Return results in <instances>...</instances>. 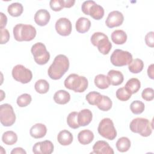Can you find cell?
Wrapping results in <instances>:
<instances>
[{"mask_svg": "<svg viewBox=\"0 0 154 154\" xmlns=\"http://www.w3.org/2000/svg\"><path fill=\"white\" fill-rule=\"evenodd\" d=\"M69 68V60L68 58L63 54L57 55L52 64L49 66L48 73L49 76L54 79L57 80L62 78Z\"/></svg>", "mask_w": 154, "mask_h": 154, "instance_id": "6da1fadb", "label": "cell"}, {"mask_svg": "<svg viewBox=\"0 0 154 154\" xmlns=\"http://www.w3.org/2000/svg\"><path fill=\"white\" fill-rule=\"evenodd\" d=\"M64 84L67 89L73 90L76 93H82L87 88L88 82L85 76L72 73L66 78Z\"/></svg>", "mask_w": 154, "mask_h": 154, "instance_id": "7a4b0ae2", "label": "cell"}, {"mask_svg": "<svg viewBox=\"0 0 154 154\" xmlns=\"http://www.w3.org/2000/svg\"><path fill=\"white\" fill-rule=\"evenodd\" d=\"M36 34L35 28L31 25L19 23L13 28L14 39L18 42L31 41L35 38Z\"/></svg>", "mask_w": 154, "mask_h": 154, "instance_id": "3957f363", "label": "cell"}, {"mask_svg": "<svg viewBox=\"0 0 154 154\" xmlns=\"http://www.w3.org/2000/svg\"><path fill=\"white\" fill-rule=\"evenodd\" d=\"M129 128L132 132L144 137L150 136L152 132V127L149 120L142 117L133 119L130 123Z\"/></svg>", "mask_w": 154, "mask_h": 154, "instance_id": "277c9868", "label": "cell"}, {"mask_svg": "<svg viewBox=\"0 0 154 154\" xmlns=\"http://www.w3.org/2000/svg\"><path fill=\"white\" fill-rule=\"evenodd\" d=\"M90 41L93 46H96L99 51L103 55L108 54L111 49L112 44L108 36L101 32H96L93 34Z\"/></svg>", "mask_w": 154, "mask_h": 154, "instance_id": "5b68a950", "label": "cell"}, {"mask_svg": "<svg viewBox=\"0 0 154 154\" xmlns=\"http://www.w3.org/2000/svg\"><path fill=\"white\" fill-rule=\"evenodd\" d=\"M31 51L34 61L39 65L46 64L50 59L49 52L47 51L45 45L41 42H37L33 45Z\"/></svg>", "mask_w": 154, "mask_h": 154, "instance_id": "8992f818", "label": "cell"}, {"mask_svg": "<svg viewBox=\"0 0 154 154\" xmlns=\"http://www.w3.org/2000/svg\"><path fill=\"white\" fill-rule=\"evenodd\" d=\"M82 11L86 15H90L95 20H100L104 16V9L94 1H84L81 6Z\"/></svg>", "mask_w": 154, "mask_h": 154, "instance_id": "52a82bcc", "label": "cell"}, {"mask_svg": "<svg viewBox=\"0 0 154 154\" xmlns=\"http://www.w3.org/2000/svg\"><path fill=\"white\" fill-rule=\"evenodd\" d=\"M97 131L102 137L109 140H113L117 136L113 122L109 118H104L100 122Z\"/></svg>", "mask_w": 154, "mask_h": 154, "instance_id": "ba28073f", "label": "cell"}, {"mask_svg": "<svg viewBox=\"0 0 154 154\" xmlns=\"http://www.w3.org/2000/svg\"><path fill=\"white\" fill-rule=\"evenodd\" d=\"M132 60V55L128 51L122 49H116L110 57V61L112 65L117 67L129 65Z\"/></svg>", "mask_w": 154, "mask_h": 154, "instance_id": "9c48e42d", "label": "cell"}, {"mask_svg": "<svg viewBox=\"0 0 154 154\" xmlns=\"http://www.w3.org/2000/svg\"><path fill=\"white\" fill-rule=\"evenodd\" d=\"M0 121L4 126H11L16 121V115L12 106L4 103L0 106Z\"/></svg>", "mask_w": 154, "mask_h": 154, "instance_id": "30bf717a", "label": "cell"}, {"mask_svg": "<svg viewBox=\"0 0 154 154\" xmlns=\"http://www.w3.org/2000/svg\"><path fill=\"white\" fill-rule=\"evenodd\" d=\"M12 76L17 81L22 84H27L32 78V72L21 64L15 66L12 70Z\"/></svg>", "mask_w": 154, "mask_h": 154, "instance_id": "8fae6325", "label": "cell"}, {"mask_svg": "<svg viewBox=\"0 0 154 154\" xmlns=\"http://www.w3.org/2000/svg\"><path fill=\"white\" fill-rule=\"evenodd\" d=\"M55 29L57 32L62 36L69 35L72 32V23L66 17H61L55 23Z\"/></svg>", "mask_w": 154, "mask_h": 154, "instance_id": "7c38bea8", "label": "cell"}, {"mask_svg": "<svg viewBox=\"0 0 154 154\" xmlns=\"http://www.w3.org/2000/svg\"><path fill=\"white\" fill-rule=\"evenodd\" d=\"M124 20V16L123 14L119 11H112L110 12L105 20L106 25L109 28H112L121 25Z\"/></svg>", "mask_w": 154, "mask_h": 154, "instance_id": "4fadbf2b", "label": "cell"}, {"mask_svg": "<svg viewBox=\"0 0 154 154\" xmlns=\"http://www.w3.org/2000/svg\"><path fill=\"white\" fill-rule=\"evenodd\" d=\"M54 144L49 140L36 143L32 147V152L35 154H51L54 151Z\"/></svg>", "mask_w": 154, "mask_h": 154, "instance_id": "5bb4252c", "label": "cell"}, {"mask_svg": "<svg viewBox=\"0 0 154 154\" xmlns=\"http://www.w3.org/2000/svg\"><path fill=\"white\" fill-rule=\"evenodd\" d=\"M114 150L109 144L103 140L96 141L93 146V152L91 153L97 154H114Z\"/></svg>", "mask_w": 154, "mask_h": 154, "instance_id": "9a60e30c", "label": "cell"}, {"mask_svg": "<svg viewBox=\"0 0 154 154\" xmlns=\"http://www.w3.org/2000/svg\"><path fill=\"white\" fill-rule=\"evenodd\" d=\"M51 15L49 12L45 9L38 10L34 15V21L39 26L46 25L49 22Z\"/></svg>", "mask_w": 154, "mask_h": 154, "instance_id": "2e32d148", "label": "cell"}, {"mask_svg": "<svg viewBox=\"0 0 154 154\" xmlns=\"http://www.w3.org/2000/svg\"><path fill=\"white\" fill-rule=\"evenodd\" d=\"M93 118L91 111L88 109H84L78 112V120L80 126H85L90 124Z\"/></svg>", "mask_w": 154, "mask_h": 154, "instance_id": "e0dca14e", "label": "cell"}, {"mask_svg": "<svg viewBox=\"0 0 154 154\" xmlns=\"http://www.w3.org/2000/svg\"><path fill=\"white\" fill-rule=\"evenodd\" d=\"M47 132V128L44 124L36 123L33 125L29 131L30 135L34 138H41L45 136Z\"/></svg>", "mask_w": 154, "mask_h": 154, "instance_id": "ac0fdd59", "label": "cell"}, {"mask_svg": "<svg viewBox=\"0 0 154 154\" xmlns=\"http://www.w3.org/2000/svg\"><path fill=\"white\" fill-rule=\"evenodd\" d=\"M107 76L109 79L110 84L114 86L121 84L124 80V76L123 73L119 70H110L108 72Z\"/></svg>", "mask_w": 154, "mask_h": 154, "instance_id": "d6986e66", "label": "cell"}, {"mask_svg": "<svg viewBox=\"0 0 154 154\" xmlns=\"http://www.w3.org/2000/svg\"><path fill=\"white\" fill-rule=\"evenodd\" d=\"M94 139L93 132L88 129L82 130L78 133V141L83 144L87 145L92 142Z\"/></svg>", "mask_w": 154, "mask_h": 154, "instance_id": "ffe728a7", "label": "cell"}, {"mask_svg": "<svg viewBox=\"0 0 154 154\" xmlns=\"http://www.w3.org/2000/svg\"><path fill=\"white\" fill-rule=\"evenodd\" d=\"M55 102L60 105H64L70 100V95L69 92L64 90H60L55 92L54 95Z\"/></svg>", "mask_w": 154, "mask_h": 154, "instance_id": "44dd1931", "label": "cell"}, {"mask_svg": "<svg viewBox=\"0 0 154 154\" xmlns=\"http://www.w3.org/2000/svg\"><path fill=\"white\" fill-rule=\"evenodd\" d=\"M73 138L71 132L66 129L60 131L57 135V140L62 146L70 145L73 141Z\"/></svg>", "mask_w": 154, "mask_h": 154, "instance_id": "7402d4cb", "label": "cell"}, {"mask_svg": "<svg viewBox=\"0 0 154 154\" xmlns=\"http://www.w3.org/2000/svg\"><path fill=\"white\" fill-rule=\"evenodd\" d=\"M91 26L90 20L84 17H79L76 22L75 27L76 31L79 33L87 32Z\"/></svg>", "mask_w": 154, "mask_h": 154, "instance_id": "603a6c76", "label": "cell"}, {"mask_svg": "<svg viewBox=\"0 0 154 154\" xmlns=\"http://www.w3.org/2000/svg\"><path fill=\"white\" fill-rule=\"evenodd\" d=\"M112 41L116 45H123L127 40V34L122 29L114 31L111 35Z\"/></svg>", "mask_w": 154, "mask_h": 154, "instance_id": "cb8c5ba5", "label": "cell"}, {"mask_svg": "<svg viewBox=\"0 0 154 154\" xmlns=\"http://www.w3.org/2000/svg\"><path fill=\"white\" fill-rule=\"evenodd\" d=\"M131 94L136 93L141 87V83L138 79L132 78L129 79L124 87Z\"/></svg>", "mask_w": 154, "mask_h": 154, "instance_id": "d4e9b609", "label": "cell"}, {"mask_svg": "<svg viewBox=\"0 0 154 154\" xmlns=\"http://www.w3.org/2000/svg\"><path fill=\"white\" fill-rule=\"evenodd\" d=\"M94 84L100 89H106L109 87L110 82L107 76L103 74H99L94 78Z\"/></svg>", "mask_w": 154, "mask_h": 154, "instance_id": "484cf974", "label": "cell"}, {"mask_svg": "<svg viewBox=\"0 0 154 154\" xmlns=\"http://www.w3.org/2000/svg\"><path fill=\"white\" fill-rule=\"evenodd\" d=\"M112 105V102L109 97L102 95L96 105L101 111H107L111 108Z\"/></svg>", "mask_w": 154, "mask_h": 154, "instance_id": "4316f807", "label": "cell"}, {"mask_svg": "<svg viewBox=\"0 0 154 154\" xmlns=\"http://www.w3.org/2000/svg\"><path fill=\"white\" fill-rule=\"evenodd\" d=\"M2 141L7 145H13L17 141V135L12 131H6L2 134Z\"/></svg>", "mask_w": 154, "mask_h": 154, "instance_id": "83f0119b", "label": "cell"}, {"mask_svg": "<svg viewBox=\"0 0 154 154\" xmlns=\"http://www.w3.org/2000/svg\"><path fill=\"white\" fill-rule=\"evenodd\" d=\"M23 8L22 5L19 2H14L8 5L7 11L13 17H18L23 13Z\"/></svg>", "mask_w": 154, "mask_h": 154, "instance_id": "f1b7e54d", "label": "cell"}, {"mask_svg": "<svg viewBox=\"0 0 154 154\" xmlns=\"http://www.w3.org/2000/svg\"><path fill=\"white\" fill-rule=\"evenodd\" d=\"M117 149L120 152H127L131 147V141L126 137H122L118 139L116 142Z\"/></svg>", "mask_w": 154, "mask_h": 154, "instance_id": "f546056e", "label": "cell"}, {"mask_svg": "<svg viewBox=\"0 0 154 154\" xmlns=\"http://www.w3.org/2000/svg\"><path fill=\"white\" fill-rule=\"evenodd\" d=\"M144 67L143 61L139 58L132 60L128 66L129 70L132 73H138L141 72Z\"/></svg>", "mask_w": 154, "mask_h": 154, "instance_id": "4dcf8cb0", "label": "cell"}, {"mask_svg": "<svg viewBox=\"0 0 154 154\" xmlns=\"http://www.w3.org/2000/svg\"><path fill=\"white\" fill-rule=\"evenodd\" d=\"M35 91L40 94L46 93L49 89V84L45 79H39L36 81L34 85Z\"/></svg>", "mask_w": 154, "mask_h": 154, "instance_id": "1f68e13d", "label": "cell"}, {"mask_svg": "<svg viewBox=\"0 0 154 154\" xmlns=\"http://www.w3.org/2000/svg\"><path fill=\"white\" fill-rule=\"evenodd\" d=\"M78 112L76 111L71 112L67 117V123L69 126L72 129H78L80 127L78 120Z\"/></svg>", "mask_w": 154, "mask_h": 154, "instance_id": "d6a6232c", "label": "cell"}, {"mask_svg": "<svg viewBox=\"0 0 154 154\" xmlns=\"http://www.w3.org/2000/svg\"><path fill=\"white\" fill-rule=\"evenodd\" d=\"M144 103L138 100L133 101L130 105V109L134 114H141L144 111Z\"/></svg>", "mask_w": 154, "mask_h": 154, "instance_id": "836d02e7", "label": "cell"}, {"mask_svg": "<svg viewBox=\"0 0 154 154\" xmlns=\"http://www.w3.org/2000/svg\"><path fill=\"white\" fill-rule=\"evenodd\" d=\"M32 97L30 94L24 93L19 96L17 99V104L20 107H25L28 106L31 102Z\"/></svg>", "mask_w": 154, "mask_h": 154, "instance_id": "e575fe53", "label": "cell"}, {"mask_svg": "<svg viewBox=\"0 0 154 154\" xmlns=\"http://www.w3.org/2000/svg\"><path fill=\"white\" fill-rule=\"evenodd\" d=\"M117 98L121 101H126L129 100L131 97V94L125 88H119L116 93Z\"/></svg>", "mask_w": 154, "mask_h": 154, "instance_id": "d590c367", "label": "cell"}, {"mask_svg": "<svg viewBox=\"0 0 154 154\" xmlns=\"http://www.w3.org/2000/svg\"><path fill=\"white\" fill-rule=\"evenodd\" d=\"M101 96L102 94H100L99 92L93 91L88 93L86 95L85 99L90 105H96L97 102L99 101L100 97H101Z\"/></svg>", "mask_w": 154, "mask_h": 154, "instance_id": "8d00e7d4", "label": "cell"}, {"mask_svg": "<svg viewBox=\"0 0 154 154\" xmlns=\"http://www.w3.org/2000/svg\"><path fill=\"white\" fill-rule=\"evenodd\" d=\"M142 98L146 101H151L154 98V91L152 88H146L141 93Z\"/></svg>", "mask_w": 154, "mask_h": 154, "instance_id": "74e56055", "label": "cell"}, {"mask_svg": "<svg viewBox=\"0 0 154 154\" xmlns=\"http://www.w3.org/2000/svg\"><path fill=\"white\" fill-rule=\"evenodd\" d=\"M51 8L55 11H59L64 7L61 3V0H51L49 2Z\"/></svg>", "mask_w": 154, "mask_h": 154, "instance_id": "f35d334b", "label": "cell"}, {"mask_svg": "<svg viewBox=\"0 0 154 154\" xmlns=\"http://www.w3.org/2000/svg\"><path fill=\"white\" fill-rule=\"evenodd\" d=\"M10 39V33L5 28H1V44L3 45L8 42Z\"/></svg>", "mask_w": 154, "mask_h": 154, "instance_id": "ab89813d", "label": "cell"}, {"mask_svg": "<svg viewBox=\"0 0 154 154\" xmlns=\"http://www.w3.org/2000/svg\"><path fill=\"white\" fill-rule=\"evenodd\" d=\"M153 34H154V32L153 31H150V32H148L145 36V42H146V45L150 48L154 47Z\"/></svg>", "mask_w": 154, "mask_h": 154, "instance_id": "60d3db41", "label": "cell"}, {"mask_svg": "<svg viewBox=\"0 0 154 154\" xmlns=\"http://www.w3.org/2000/svg\"><path fill=\"white\" fill-rule=\"evenodd\" d=\"M0 17H1V24H0V28H4V27L7 25V17L5 14H4L3 13H0Z\"/></svg>", "mask_w": 154, "mask_h": 154, "instance_id": "b9f144b4", "label": "cell"}, {"mask_svg": "<svg viewBox=\"0 0 154 154\" xmlns=\"http://www.w3.org/2000/svg\"><path fill=\"white\" fill-rule=\"evenodd\" d=\"M61 3L63 7L70 8L75 3V0H61Z\"/></svg>", "mask_w": 154, "mask_h": 154, "instance_id": "7bdbcfd3", "label": "cell"}, {"mask_svg": "<svg viewBox=\"0 0 154 154\" xmlns=\"http://www.w3.org/2000/svg\"><path fill=\"white\" fill-rule=\"evenodd\" d=\"M11 154H16V153H20V154H26V151L22 149V147H16L14 148L12 151L11 152Z\"/></svg>", "mask_w": 154, "mask_h": 154, "instance_id": "ee69618b", "label": "cell"}, {"mask_svg": "<svg viewBox=\"0 0 154 154\" xmlns=\"http://www.w3.org/2000/svg\"><path fill=\"white\" fill-rule=\"evenodd\" d=\"M153 64H150L149 67H148V69H147V75L149 76V77L152 79H153Z\"/></svg>", "mask_w": 154, "mask_h": 154, "instance_id": "f6af8a7d", "label": "cell"}]
</instances>
